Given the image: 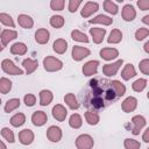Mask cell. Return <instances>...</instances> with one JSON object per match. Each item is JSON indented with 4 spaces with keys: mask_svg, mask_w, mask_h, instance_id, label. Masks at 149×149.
Here are the masks:
<instances>
[{
    "mask_svg": "<svg viewBox=\"0 0 149 149\" xmlns=\"http://www.w3.org/2000/svg\"><path fill=\"white\" fill-rule=\"evenodd\" d=\"M84 105L86 107H92L94 109H101V108L106 107L107 102L101 97H93V95L86 94V97L84 98Z\"/></svg>",
    "mask_w": 149,
    "mask_h": 149,
    "instance_id": "cell-1",
    "label": "cell"
},
{
    "mask_svg": "<svg viewBox=\"0 0 149 149\" xmlns=\"http://www.w3.org/2000/svg\"><path fill=\"white\" fill-rule=\"evenodd\" d=\"M43 65L44 69L49 72H54V71H58L63 68V63L62 61H59L58 58H55L52 56H48L43 59Z\"/></svg>",
    "mask_w": 149,
    "mask_h": 149,
    "instance_id": "cell-2",
    "label": "cell"
},
{
    "mask_svg": "<svg viewBox=\"0 0 149 149\" xmlns=\"http://www.w3.org/2000/svg\"><path fill=\"white\" fill-rule=\"evenodd\" d=\"M93 144H94V141L92 136H90L88 134H81L76 140L77 149H92Z\"/></svg>",
    "mask_w": 149,
    "mask_h": 149,
    "instance_id": "cell-3",
    "label": "cell"
},
{
    "mask_svg": "<svg viewBox=\"0 0 149 149\" xmlns=\"http://www.w3.org/2000/svg\"><path fill=\"white\" fill-rule=\"evenodd\" d=\"M1 68H2V70H3L6 73H8V74H13V76L23 74V71H22L20 68H17L10 59H3L2 63H1Z\"/></svg>",
    "mask_w": 149,
    "mask_h": 149,
    "instance_id": "cell-4",
    "label": "cell"
},
{
    "mask_svg": "<svg viewBox=\"0 0 149 149\" xmlns=\"http://www.w3.org/2000/svg\"><path fill=\"white\" fill-rule=\"evenodd\" d=\"M122 63H123L122 59H118L116 62H114V63H112V64H105V65L102 66V72H104V74H106L107 77L115 76L116 72H118V70H119V68L122 65Z\"/></svg>",
    "mask_w": 149,
    "mask_h": 149,
    "instance_id": "cell-5",
    "label": "cell"
},
{
    "mask_svg": "<svg viewBox=\"0 0 149 149\" xmlns=\"http://www.w3.org/2000/svg\"><path fill=\"white\" fill-rule=\"evenodd\" d=\"M87 56H90V50L87 48L80 45H74L72 48V58L74 61H81Z\"/></svg>",
    "mask_w": 149,
    "mask_h": 149,
    "instance_id": "cell-6",
    "label": "cell"
},
{
    "mask_svg": "<svg viewBox=\"0 0 149 149\" xmlns=\"http://www.w3.org/2000/svg\"><path fill=\"white\" fill-rule=\"evenodd\" d=\"M132 123L134 126L133 129H132V133L134 135H139L140 134V130L146 126V119L142 115H135L132 119Z\"/></svg>",
    "mask_w": 149,
    "mask_h": 149,
    "instance_id": "cell-7",
    "label": "cell"
},
{
    "mask_svg": "<svg viewBox=\"0 0 149 149\" xmlns=\"http://www.w3.org/2000/svg\"><path fill=\"white\" fill-rule=\"evenodd\" d=\"M47 137L51 142H58L62 139V130L57 126H50L47 130Z\"/></svg>",
    "mask_w": 149,
    "mask_h": 149,
    "instance_id": "cell-8",
    "label": "cell"
},
{
    "mask_svg": "<svg viewBox=\"0 0 149 149\" xmlns=\"http://www.w3.org/2000/svg\"><path fill=\"white\" fill-rule=\"evenodd\" d=\"M98 8H99L98 2L88 1V2H86V3L84 5V7H83L80 14H81L83 17H88V16H91L93 13H95V12L98 10Z\"/></svg>",
    "mask_w": 149,
    "mask_h": 149,
    "instance_id": "cell-9",
    "label": "cell"
},
{
    "mask_svg": "<svg viewBox=\"0 0 149 149\" xmlns=\"http://www.w3.org/2000/svg\"><path fill=\"white\" fill-rule=\"evenodd\" d=\"M47 121H48V116H47L45 112H43V111H36L31 115V122L37 127L43 126Z\"/></svg>",
    "mask_w": 149,
    "mask_h": 149,
    "instance_id": "cell-10",
    "label": "cell"
},
{
    "mask_svg": "<svg viewBox=\"0 0 149 149\" xmlns=\"http://www.w3.org/2000/svg\"><path fill=\"white\" fill-rule=\"evenodd\" d=\"M66 115H68V111L65 109V107L63 105L57 104L56 106H54V108H52V116L57 121H64Z\"/></svg>",
    "mask_w": 149,
    "mask_h": 149,
    "instance_id": "cell-11",
    "label": "cell"
},
{
    "mask_svg": "<svg viewBox=\"0 0 149 149\" xmlns=\"http://www.w3.org/2000/svg\"><path fill=\"white\" fill-rule=\"evenodd\" d=\"M19 140H20V142L22 144L28 146L34 141V133L30 129L26 128V129H23V130H21L19 133Z\"/></svg>",
    "mask_w": 149,
    "mask_h": 149,
    "instance_id": "cell-12",
    "label": "cell"
},
{
    "mask_svg": "<svg viewBox=\"0 0 149 149\" xmlns=\"http://www.w3.org/2000/svg\"><path fill=\"white\" fill-rule=\"evenodd\" d=\"M90 34L93 38V42L99 44L102 42L104 37H105V34H106V29L105 28H91L90 29Z\"/></svg>",
    "mask_w": 149,
    "mask_h": 149,
    "instance_id": "cell-13",
    "label": "cell"
},
{
    "mask_svg": "<svg viewBox=\"0 0 149 149\" xmlns=\"http://www.w3.org/2000/svg\"><path fill=\"white\" fill-rule=\"evenodd\" d=\"M98 65H99V62L98 61H88L83 66V73L85 76H93V74H95L97 73Z\"/></svg>",
    "mask_w": 149,
    "mask_h": 149,
    "instance_id": "cell-14",
    "label": "cell"
},
{
    "mask_svg": "<svg viewBox=\"0 0 149 149\" xmlns=\"http://www.w3.org/2000/svg\"><path fill=\"white\" fill-rule=\"evenodd\" d=\"M100 56L105 61H112L119 56V51L114 48H102L100 50Z\"/></svg>",
    "mask_w": 149,
    "mask_h": 149,
    "instance_id": "cell-15",
    "label": "cell"
},
{
    "mask_svg": "<svg viewBox=\"0 0 149 149\" xmlns=\"http://www.w3.org/2000/svg\"><path fill=\"white\" fill-rule=\"evenodd\" d=\"M137 106V100L134 98V97H128L123 100L122 102V111L126 112V113H129V112H133Z\"/></svg>",
    "mask_w": 149,
    "mask_h": 149,
    "instance_id": "cell-16",
    "label": "cell"
},
{
    "mask_svg": "<svg viewBox=\"0 0 149 149\" xmlns=\"http://www.w3.org/2000/svg\"><path fill=\"white\" fill-rule=\"evenodd\" d=\"M50 38V34L47 29L44 28H41V29H37L36 33H35V40L37 43L40 44H45Z\"/></svg>",
    "mask_w": 149,
    "mask_h": 149,
    "instance_id": "cell-17",
    "label": "cell"
},
{
    "mask_svg": "<svg viewBox=\"0 0 149 149\" xmlns=\"http://www.w3.org/2000/svg\"><path fill=\"white\" fill-rule=\"evenodd\" d=\"M16 36H17V33L15 31V30H9V29H5L2 33H1V43L3 44V47L5 45H7L10 41H13V40H15L16 38Z\"/></svg>",
    "mask_w": 149,
    "mask_h": 149,
    "instance_id": "cell-18",
    "label": "cell"
},
{
    "mask_svg": "<svg viewBox=\"0 0 149 149\" xmlns=\"http://www.w3.org/2000/svg\"><path fill=\"white\" fill-rule=\"evenodd\" d=\"M136 16V12L134 9V7L132 5H126L123 8H122V19L125 21H133Z\"/></svg>",
    "mask_w": 149,
    "mask_h": 149,
    "instance_id": "cell-19",
    "label": "cell"
},
{
    "mask_svg": "<svg viewBox=\"0 0 149 149\" xmlns=\"http://www.w3.org/2000/svg\"><path fill=\"white\" fill-rule=\"evenodd\" d=\"M22 65H23V68L26 69L27 74H30V73H33V72L37 69V66H38V62H37L36 59L26 58V59H23Z\"/></svg>",
    "mask_w": 149,
    "mask_h": 149,
    "instance_id": "cell-20",
    "label": "cell"
},
{
    "mask_svg": "<svg viewBox=\"0 0 149 149\" xmlns=\"http://www.w3.org/2000/svg\"><path fill=\"white\" fill-rule=\"evenodd\" d=\"M17 21H19V24L24 29H30L34 26L33 19L29 15H26V14H20L19 17H17Z\"/></svg>",
    "mask_w": 149,
    "mask_h": 149,
    "instance_id": "cell-21",
    "label": "cell"
},
{
    "mask_svg": "<svg viewBox=\"0 0 149 149\" xmlns=\"http://www.w3.org/2000/svg\"><path fill=\"white\" fill-rule=\"evenodd\" d=\"M52 49L54 51H56L57 54H64L68 49V42L63 38H58L52 44Z\"/></svg>",
    "mask_w": 149,
    "mask_h": 149,
    "instance_id": "cell-22",
    "label": "cell"
},
{
    "mask_svg": "<svg viewBox=\"0 0 149 149\" xmlns=\"http://www.w3.org/2000/svg\"><path fill=\"white\" fill-rule=\"evenodd\" d=\"M88 23H101V24H104V26H109V24L113 23V19L109 17V16H107V15L100 14V15H98V16L91 19V20L88 21Z\"/></svg>",
    "mask_w": 149,
    "mask_h": 149,
    "instance_id": "cell-23",
    "label": "cell"
},
{
    "mask_svg": "<svg viewBox=\"0 0 149 149\" xmlns=\"http://www.w3.org/2000/svg\"><path fill=\"white\" fill-rule=\"evenodd\" d=\"M135 74H136L135 69H134L133 64H130V63L126 64L125 68H123V70H122V72H121V77H122L125 80H129V79L133 78Z\"/></svg>",
    "mask_w": 149,
    "mask_h": 149,
    "instance_id": "cell-24",
    "label": "cell"
},
{
    "mask_svg": "<svg viewBox=\"0 0 149 149\" xmlns=\"http://www.w3.org/2000/svg\"><path fill=\"white\" fill-rule=\"evenodd\" d=\"M52 100V93L49 90H42L40 92V104L42 106H47Z\"/></svg>",
    "mask_w": 149,
    "mask_h": 149,
    "instance_id": "cell-25",
    "label": "cell"
},
{
    "mask_svg": "<svg viewBox=\"0 0 149 149\" xmlns=\"http://www.w3.org/2000/svg\"><path fill=\"white\" fill-rule=\"evenodd\" d=\"M10 52L13 55H24L27 52V45L24 43H22V42L14 43L10 47Z\"/></svg>",
    "mask_w": 149,
    "mask_h": 149,
    "instance_id": "cell-26",
    "label": "cell"
},
{
    "mask_svg": "<svg viewBox=\"0 0 149 149\" xmlns=\"http://www.w3.org/2000/svg\"><path fill=\"white\" fill-rule=\"evenodd\" d=\"M111 85H112V87H113V90H114L116 97H122V95L126 93V87H125V85H123L121 81H119V80H113V81H111Z\"/></svg>",
    "mask_w": 149,
    "mask_h": 149,
    "instance_id": "cell-27",
    "label": "cell"
},
{
    "mask_svg": "<svg viewBox=\"0 0 149 149\" xmlns=\"http://www.w3.org/2000/svg\"><path fill=\"white\" fill-rule=\"evenodd\" d=\"M64 101H65L66 105H68L70 108H72V109H77V108L79 107V102L77 101L74 94H72V93H68V94H65V97H64Z\"/></svg>",
    "mask_w": 149,
    "mask_h": 149,
    "instance_id": "cell-28",
    "label": "cell"
},
{
    "mask_svg": "<svg viewBox=\"0 0 149 149\" xmlns=\"http://www.w3.org/2000/svg\"><path fill=\"white\" fill-rule=\"evenodd\" d=\"M26 122V116L23 113H16L10 118V125L14 127H20Z\"/></svg>",
    "mask_w": 149,
    "mask_h": 149,
    "instance_id": "cell-29",
    "label": "cell"
},
{
    "mask_svg": "<svg viewBox=\"0 0 149 149\" xmlns=\"http://www.w3.org/2000/svg\"><path fill=\"white\" fill-rule=\"evenodd\" d=\"M85 119L88 125H97L99 122V115L97 112H93V111H86Z\"/></svg>",
    "mask_w": 149,
    "mask_h": 149,
    "instance_id": "cell-30",
    "label": "cell"
},
{
    "mask_svg": "<svg viewBox=\"0 0 149 149\" xmlns=\"http://www.w3.org/2000/svg\"><path fill=\"white\" fill-rule=\"evenodd\" d=\"M122 40V33L119 29H113L109 34V37L107 38L108 43H119Z\"/></svg>",
    "mask_w": 149,
    "mask_h": 149,
    "instance_id": "cell-31",
    "label": "cell"
},
{
    "mask_svg": "<svg viewBox=\"0 0 149 149\" xmlns=\"http://www.w3.org/2000/svg\"><path fill=\"white\" fill-rule=\"evenodd\" d=\"M19 106H20V99H17V98L9 99V100L6 102V105H5V112H6V113H9V112L16 109Z\"/></svg>",
    "mask_w": 149,
    "mask_h": 149,
    "instance_id": "cell-32",
    "label": "cell"
},
{
    "mask_svg": "<svg viewBox=\"0 0 149 149\" xmlns=\"http://www.w3.org/2000/svg\"><path fill=\"white\" fill-rule=\"evenodd\" d=\"M12 88V81L7 78H0V93L7 94Z\"/></svg>",
    "mask_w": 149,
    "mask_h": 149,
    "instance_id": "cell-33",
    "label": "cell"
},
{
    "mask_svg": "<svg viewBox=\"0 0 149 149\" xmlns=\"http://www.w3.org/2000/svg\"><path fill=\"white\" fill-rule=\"evenodd\" d=\"M71 37H72V40L78 41V42H84V43H87L88 42V37L84 33H81V31H79L77 29L71 31Z\"/></svg>",
    "mask_w": 149,
    "mask_h": 149,
    "instance_id": "cell-34",
    "label": "cell"
},
{
    "mask_svg": "<svg viewBox=\"0 0 149 149\" xmlns=\"http://www.w3.org/2000/svg\"><path fill=\"white\" fill-rule=\"evenodd\" d=\"M81 123H83V121H81V118H80L79 114L76 113V114H72V115L70 116V120H69L70 127L77 129V128H79V127L81 126Z\"/></svg>",
    "mask_w": 149,
    "mask_h": 149,
    "instance_id": "cell-35",
    "label": "cell"
},
{
    "mask_svg": "<svg viewBox=\"0 0 149 149\" xmlns=\"http://www.w3.org/2000/svg\"><path fill=\"white\" fill-rule=\"evenodd\" d=\"M64 17L61 16V15H54L50 17V24L54 27V28H61L64 26Z\"/></svg>",
    "mask_w": 149,
    "mask_h": 149,
    "instance_id": "cell-36",
    "label": "cell"
},
{
    "mask_svg": "<svg viewBox=\"0 0 149 149\" xmlns=\"http://www.w3.org/2000/svg\"><path fill=\"white\" fill-rule=\"evenodd\" d=\"M104 8H105L106 12H108V13H111V14H113V15L118 13V6H116V3H114V2L111 1V0L104 1Z\"/></svg>",
    "mask_w": 149,
    "mask_h": 149,
    "instance_id": "cell-37",
    "label": "cell"
},
{
    "mask_svg": "<svg viewBox=\"0 0 149 149\" xmlns=\"http://www.w3.org/2000/svg\"><path fill=\"white\" fill-rule=\"evenodd\" d=\"M146 86H147V80L143 79V78H140V79L135 80V81L133 83V85H132L133 90L136 91V92H141Z\"/></svg>",
    "mask_w": 149,
    "mask_h": 149,
    "instance_id": "cell-38",
    "label": "cell"
},
{
    "mask_svg": "<svg viewBox=\"0 0 149 149\" xmlns=\"http://www.w3.org/2000/svg\"><path fill=\"white\" fill-rule=\"evenodd\" d=\"M0 22L3 23L5 26H9V27H14V21L12 19V16L9 14H6V13H0Z\"/></svg>",
    "mask_w": 149,
    "mask_h": 149,
    "instance_id": "cell-39",
    "label": "cell"
},
{
    "mask_svg": "<svg viewBox=\"0 0 149 149\" xmlns=\"http://www.w3.org/2000/svg\"><path fill=\"white\" fill-rule=\"evenodd\" d=\"M123 144H125L126 149H140V147H141L140 142L136 140H133V139H126Z\"/></svg>",
    "mask_w": 149,
    "mask_h": 149,
    "instance_id": "cell-40",
    "label": "cell"
},
{
    "mask_svg": "<svg viewBox=\"0 0 149 149\" xmlns=\"http://www.w3.org/2000/svg\"><path fill=\"white\" fill-rule=\"evenodd\" d=\"M1 135L8 141V142H10V143H13L15 140H14V133L12 132V129H9V128H7V127H3L2 129H1Z\"/></svg>",
    "mask_w": 149,
    "mask_h": 149,
    "instance_id": "cell-41",
    "label": "cell"
},
{
    "mask_svg": "<svg viewBox=\"0 0 149 149\" xmlns=\"http://www.w3.org/2000/svg\"><path fill=\"white\" fill-rule=\"evenodd\" d=\"M148 35H149L148 28H140V29H137L136 33H135V37H136L137 41H141V40L146 38Z\"/></svg>",
    "mask_w": 149,
    "mask_h": 149,
    "instance_id": "cell-42",
    "label": "cell"
},
{
    "mask_svg": "<svg viewBox=\"0 0 149 149\" xmlns=\"http://www.w3.org/2000/svg\"><path fill=\"white\" fill-rule=\"evenodd\" d=\"M64 5H65V1L64 0H52L50 2V7L54 10H62L63 7H64Z\"/></svg>",
    "mask_w": 149,
    "mask_h": 149,
    "instance_id": "cell-43",
    "label": "cell"
},
{
    "mask_svg": "<svg viewBox=\"0 0 149 149\" xmlns=\"http://www.w3.org/2000/svg\"><path fill=\"white\" fill-rule=\"evenodd\" d=\"M23 100H24L26 106H28V107L34 106V105H35V102H36V98H35V95H34V94H26V95H24V98H23Z\"/></svg>",
    "mask_w": 149,
    "mask_h": 149,
    "instance_id": "cell-44",
    "label": "cell"
},
{
    "mask_svg": "<svg viewBox=\"0 0 149 149\" xmlns=\"http://www.w3.org/2000/svg\"><path fill=\"white\" fill-rule=\"evenodd\" d=\"M140 70L144 73V74H149V59H143L140 62Z\"/></svg>",
    "mask_w": 149,
    "mask_h": 149,
    "instance_id": "cell-45",
    "label": "cell"
},
{
    "mask_svg": "<svg viewBox=\"0 0 149 149\" xmlns=\"http://www.w3.org/2000/svg\"><path fill=\"white\" fill-rule=\"evenodd\" d=\"M80 3H81L80 0H70V1H69V10H70L71 13L76 12Z\"/></svg>",
    "mask_w": 149,
    "mask_h": 149,
    "instance_id": "cell-46",
    "label": "cell"
},
{
    "mask_svg": "<svg viewBox=\"0 0 149 149\" xmlns=\"http://www.w3.org/2000/svg\"><path fill=\"white\" fill-rule=\"evenodd\" d=\"M137 6L140 7V9L147 10V9H149V1L148 0H140V1H137Z\"/></svg>",
    "mask_w": 149,
    "mask_h": 149,
    "instance_id": "cell-47",
    "label": "cell"
},
{
    "mask_svg": "<svg viewBox=\"0 0 149 149\" xmlns=\"http://www.w3.org/2000/svg\"><path fill=\"white\" fill-rule=\"evenodd\" d=\"M143 141L144 142H149V128H147L144 130V134H143Z\"/></svg>",
    "mask_w": 149,
    "mask_h": 149,
    "instance_id": "cell-48",
    "label": "cell"
},
{
    "mask_svg": "<svg viewBox=\"0 0 149 149\" xmlns=\"http://www.w3.org/2000/svg\"><path fill=\"white\" fill-rule=\"evenodd\" d=\"M142 21H143L144 23H147V24H148V23H149V15H146V16L143 17V20H142Z\"/></svg>",
    "mask_w": 149,
    "mask_h": 149,
    "instance_id": "cell-49",
    "label": "cell"
},
{
    "mask_svg": "<svg viewBox=\"0 0 149 149\" xmlns=\"http://www.w3.org/2000/svg\"><path fill=\"white\" fill-rule=\"evenodd\" d=\"M144 50H146V52H149V42H147L144 44Z\"/></svg>",
    "mask_w": 149,
    "mask_h": 149,
    "instance_id": "cell-50",
    "label": "cell"
},
{
    "mask_svg": "<svg viewBox=\"0 0 149 149\" xmlns=\"http://www.w3.org/2000/svg\"><path fill=\"white\" fill-rule=\"evenodd\" d=\"M0 149H6V144L0 140Z\"/></svg>",
    "mask_w": 149,
    "mask_h": 149,
    "instance_id": "cell-51",
    "label": "cell"
},
{
    "mask_svg": "<svg viewBox=\"0 0 149 149\" xmlns=\"http://www.w3.org/2000/svg\"><path fill=\"white\" fill-rule=\"evenodd\" d=\"M3 48H5V47H3V44L0 42V51H2V50H3Z\"/></svg>",
    "mask_w": 149,
    "mask_h": 149,
    "instance_id": "cell-52",
    "label": "cell"
},
{
    "mask_svg": "<svg viewBox=\"0 0 149 149\" xmlns=\"http://www.w3.org/2000/svg\"><path fill=\"white\" fill-rule=\"evenodd\" d=\"M0 105H1V99H0Z\"/></svg>",
    "mask_w": 149,
    "mask_h": 149,
    "instance_id": "cell-53",
    "label": "cell"
}]
</instances>
